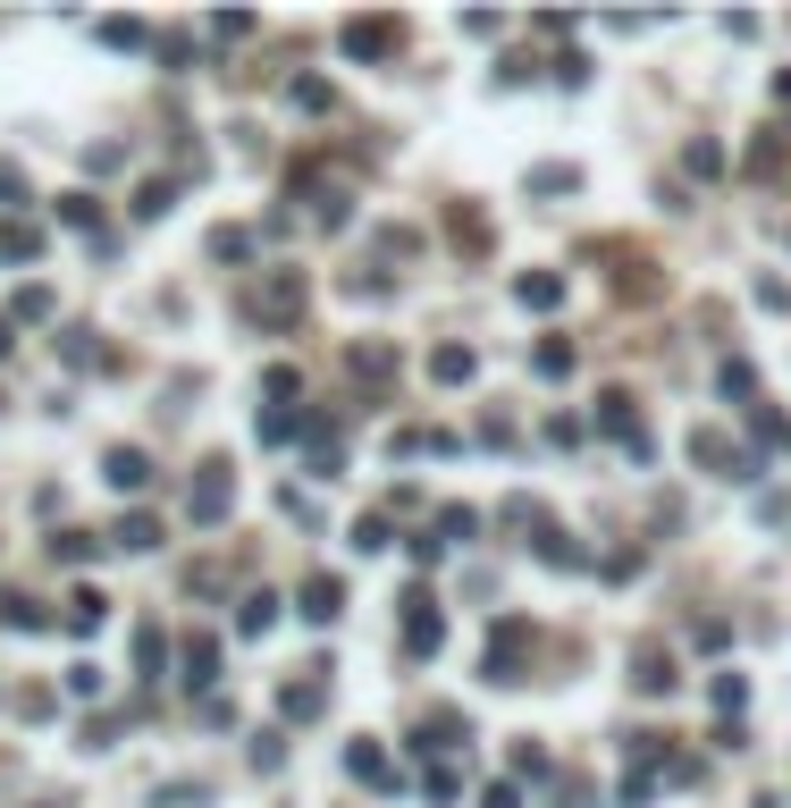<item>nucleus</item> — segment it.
Here are the masks:
<instances>
[{
    "instance_id": "nucleus-10",
    "label": "nucleus",
    "mask_w": 791,
    "mask_h": 808,
    "mask_svg": "<svg viewBox=\"0 0 791 808\" xmlns=\"http://www.w3.org/2000/svg\"><path fill=\"white\" fill-rule=\"evenodd\" d=\"M119 548H135V556L160 548V522H152V514H127V522H119Z\"/></svg>"
},
{
    "instance_id": "nucleus-11",
    "label": "nucleus",
    "mask_w": 791,
    "mask_h": 808,
    "mask_svg": "<svg viewBox=\"0 0 791 808\" xmlns=\"http://www.w3.org/2000/svg\"><path fill=\"white\" fill-rule=\"evenodd\" d=\"M522 303H531V312H556V303H565V278H522Z\"/></svg>"
},
{
    "instance_id": "nucleus-18",
    "label": "nucleus",
    "mask_w": 791,
    "mask_h": 808,
    "mask_svg": "<svg viewBox=\"0 0 791 808\" xmlns=\"http://www.w3.org/2000/svg\"><path fill=\"white\" fill-rule=\"evenodd\" d=\"M430 371H438V380H472V355H464V346H438V362H430Z\"/></svg>"
},
{
    "instance_id": "nucleus-7",
    "label": "nucleus",
    "mask_w": 791,
    "mask_h": 808,
    "mask_svg": "<svg viewBox=\"0 0 791 808\" xmlns=\"http://www.w3.org/2000/svg\"><path fill=\"white\" fill-rule=\"evenodd\" d=\"M514 657H522V623H497V648H489V682H514Z\"/></svg>"
},
{
    "instance_id": "nucleus-21",
    "label": "nucleus",
    "mask_w": 791,
    "mask_h": 808,
    "mask_svg": "<svg viewBox=\"0 0 791 808\" xmlns=\"http://www.w3.org/2000/svg\"><path fill=\"white\" fill-rule=\"evenodd\" d=\"M640 691H673V666H665V657H640Z\"/></svg>"
},
{
    "instance_id": "nucleus-22",
    "label": "nucleus",
    "mask_w": 791,
    "mask_h": 808,
    "mask_svg": "<svg viewBox=\"0 0 791 808\" xmlns=\"http://www.w3.org/2000/svg\"><path fill=\"white\" fill-rule=\"evenodd\" d=\"M480 808H522V792H514V783H489V800Z\"/></svg>"
},
{
    "instance_id": "nucleus-4",
    "label": "nucleus",
    "mask_w": 791,
    "mask_h": 808,
    "mask_svg": "<svg viewBox=\"0 0 791 808\" xmlns=\"http://www.w3.org/2000/svg\"><path fill=\"white\" fill-rule=\"evenodd\" d=\"M438 632H446L438 607H430V598H412V614H405V648H412V657H430V648H438Z\"/></svg>"
},
{
    "instance_id": "nucleus-12",
    "label": "nucleus",
    "mask_w": 791,
    "mask_h": 808,
    "mask_svg": "<svg viewBox=\"0 0 791 808\" xmlns=\"http://www.w3.org/2000/svg\"><path fill=\"white\" fill-rule=\"evenodd\" d=\"M236 623H245V632H270V623H279V598H270V589H254V598H245V614H236Z\"/></svg>"
},
{
    "instance_id": "nucleus-6",
    "label": "nucleus",
    "mask_w": 791,
    "mask_h": 808,
    "mask_svg": "<svg viewBox=\"0 0 791 808\" xmlns=\"http://www.w3.org/2000/svg\"><path fill=\"white\" fill-rule=\"evenodd\" d=\"M110 488H152V455L119 447V455H110Z\"/></svg>"
},
{
    "instance_id": "nucleus-3",
    "label": "nucleus",
    "mask_w": 791,
    "mask_h": 808,
    "mask_svg": "<svg viewBox=\"0 0 791 808\" xmlns=\"http://www.w3.org/2000/svg\"><path fill=\"white\" fill-rule=\"evenodd\" d=\"M337 42H346V60H380V51H396V17H354Z\"/></svg>"
},
{
    "instance_id": "nucleus-8",
    "label": "nucleus",
    "mask_w": 791,
    "mask_h": 808,
    "mask_svg": "<svg viewBox=\"0 0 791 808\" xmlns=\"http://www.w3.org/2000/svg\"><path fill=\"white\" fill-rule=\"evenodd\" d=\"M337 607H346V582H329V573H320V582H304V614H312V623H329Z\"/></svg>"
},
{
    "instance_id": "nucleus-20",
    "label": "nucleus",
    "mask_w": 791,
    "mask_h": 808,
    "mask_svg": "<svg viewBox=\"0 0 791 808\" xmlns=\"http://www.w3.org/2000/svg\"><path fill=\"white\" fill-rule=\"evenodd\" d=\"M354 775H362V783H387V758H380L371 742H362V749H354Z\"/></svg>"
},
{
    "instance_id": "nucleus-15",
    "label": "nucleus",
    "mask_w": 791,
    "mask_h": 808,
    "mask_svg": "<svg viewBox=\"0 0 791 808\" xmlns=\"http://www.w3.org/2000/svg\"><path fill=\"white\" fill-rule=\"evenodd\" d=\"M211 666H220V648H211V641H186V682H211Z\"/></svg>"
},
{
    "instance_id": "nucleus-13",
    "label": "nucleus",
    "mask_w": 791,
    "mask_h": 808,
    "mask_svg": "<svg viewBox=\"0 0 791 808\" xmlns=\"http://www.w3.org/2000/svg\"><path fill=\"white\" fill-rule=\"evenodd\" d=\"M0 623H9V632H34L42 614H34V598H17V589H9V598H0Z\"/></svg>"
},
{
    "instance_id": "nucleus-23",
    "label": "nucleus",
    "mask_w": 791,
    "mask_h": 808,
    "mask_svg": "<svg viewBox=\"0 0 791 808\" xmlns=\"http://www.w3.org/2000/svg\"><path fill=\"white\" fill-rule=\"evenodd\" d=\"M0 195H9V202L26 195V186H17V169H9V161H0Z\"/></svg>"
},
{
    "instance_id": "nucleus-19",
    "label": "nucleus",
    "mask_w": 791,
    "mask_h": 808,
    "mask_svg": "<svg viewBox=\"0 0 791 808\" xmlns=\"http://www.w3.org/2000/svg\"><path fill=\"white\" fill-rule=\"evenodd\" d=\"M354 548H387V514H362V522H354Z\"/></svg>"
},
{
    "instance_id": "nucleus-1",
    "label": "nucleus",
    "mask_w": 791,
    "mask_h": 808,
    "mask_svg": "<svg viewBox=\"0 0 791 808\" xmlns=\"http://www.w3.org/2000/svg\"><path fill=\"white\" fill-rule=\"evenodd\" d=\"M295 312H304V278H295V270H279V278H270V287L254 295V321L286 328V321H295Z\"/></svg>"
},
{
    "instance_id": "nucleus-14",
    "label": "nucleus",
    "mask_w": 791,
    "mask_h": 808,
    "mask_svg": "<svg viewBox=\"0 0 791 808\" xmlns=\"http://www.w3.org/2000/svg\"><path fill=\"white\" fill-rule=\"evenodd\" d=\"M279 708H286V716H312V708H320V682H286Z\"/></svg>"
},
{
    "instance_id": "nucleus-17",
    "label": "nucleus",
    "mask_w": 791,
    "mask_h": 808,
    "mask_svg": "<svg viewBox=\"0 0 791 808\" xmlns=\"http://www.w3.org/2000/svg\"><path fill=\"white\" fill-rule=\"evenodd\" d=\"M354 371H362V380H380V371H396V355H387V346H354Z\"/></svg>"
},
{
    "instance_id": "nucleus-5",
    "label": "nucleus",
    "mask_w": 791,
    "mask_h": 808,
    "mask_svg": "<svg viewBox=\"0 0 791 808\" xmlns=\"http://www.w3.org/2000/svg\"><path fill=\"white\" fill-rule=\"evenodd\" d=\"M101 614H110L101 589H67V632H101Z\"/></svg>"
},
{
    "instance_id": "nucleus-2",
    "label": "nucleus",
    "mask_w": 791,
    "mask_h": 808,
    "mask_svg": "<svg viewBox=\"0 0 791 808\" xmlns=\"http://www.w3.org/2000/svg\"><path fill=\"white\" fill-rule=\"evenodd\" d=\"M227 506H236V481H227V463H202V488L186 497L194 522H227Z\"/></svg>"
},
{
    "instance_id": "nucleus-16",
    "label": "nucleus",
    "mask_w": 791,
    "mask_h": 808,
    "mask_svg": "<svg viewBox=\"0 0 791 808\" xmlns=\"http://www.w3.org/2000/svg\"><path fill=\"white\" fill-rule=\"evenodd\" d=\"M539 371H547V380H565V371H572V346H565V337H547V346H539Z\"/></svg>"
},
{
    "instance_id": "nucleus-9",
    "label": "nucleus",
    "mask_w": 791,
    "mask_h": 808,
    "mask_svg": "<svg viewBox=\"0 0 791 808\" xmlns=\"http://www.w3.org/2000/svg\"><path fill=\"white\" fill-rule=\"evenodd\" d=\"M598 421H606V430H615V438H632V447H640V421H632V396H606V405H598Z\"/></svg>"
},
{
    "instance_id": "nucleus-24",
    "label": "nucleus",
    "mask_w": 791,
    "mask_h": 808,
    "mask_svg": "<svg viewBox=\"0 0 791 808\" xmlns=\"http://www.w3.org/2000/svg\"><path fill=\"white\" fill-rule=\"evenodd\" d=\"M0 355H9V321H0Z\"/></svg>"
}]
</instances>
